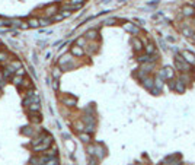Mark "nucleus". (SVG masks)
I'll use <instances>...</instances> for the list:
<instances>
[{"label":"nucleus","mask_w":195,"mask_h":165,"mask_svg":"<svg viewBox=\"0 0 195 165\" xmlns=\"http://www.w3.org/2000/svg\"><path fill=\"white\" fill-rule=\"evenodd\" d=\"M175 69L179 70L181 73H191V72H192V70H191V64L181 56V53H179V54H175Z\"/></svg>","instance_id":"1"},{"label":"nucleus","mask_w":195,"mask_h":165,"mask_svg":"<svg viewBox=\"0 0 195 165\" xmlns=\"http://www.w3.org/2000/svg\"><path fill=\"white\" fill-rule=\"evenodd\" d=\"M0 78H2V74H0Z\"/></svg>","instance_id":"32"},{"label":"nucleus","mask_w":195,"mask_h":165,"mask_svg":"<svg viewBox=\"0 0 195 165\" xmlns=\"http://www.w3.org/2000/svg\"><path fill=\"white\" fill-rule=\"evenodd\" d=\"M28 110L29 111H40V105L38 104H31V105H28Z\"/></svg>","instance_id":"17"},{"label":"nucleus","mask_w":195,"mask_h":165,"mask_svg":"<svg viewBox=\"0 0 195 165\" xmlns=\"http://www.w3.org/2000/svg\"><path fill=\"white\" fill-rule=\"evenodd\" d=\"M70 60H72V56H64V57L60 58V63H61V64H63V63H69Z\"/></svg>","instance_id":"18"},{"label":"nucleus","mask_w":195,"mask_h":165,"mask_svg":"<svg viewBox=\"0 0 195 165\" xmlns=\"http://www.w3.org/2000/svg\"><path fill=\"white\" fill-rule=\"evenodd\" d=\"M0 60H2V61L6 60V54H5V53H0Z\"/></svg>","instance_id":"24"},{"label":"nucleus","mask_w":195,"mask_h":165,"mask_svg":"<svg viewBox=\"0 0 195 165\" xmlns=\"http://www.w3.org/2000/svg\"><path fill=\"white\" fill-rule=\"evenodd\" d=\"M185 83L182 82L181 79H176V83H175V89H173V92H178V94H184L185 92Z\"/></svg>","instance_id":"7"},{"label":"nucleus","mask_w":195,"mask_h":165,"mask_svg":"<svg viewBox=\"0 0 195 165\" xmlns=\"http://www.w3.org/2000/svg\"><path fill=\"white\" fill-rule=\"evenodd\" d=\"M79 137H80L82 140L85 142V143H88V142H90V136L89 134H85V133H80L79 134Z\"/></svg>","instance_id":"16"},{"label":"nucleus","mask_w":195,"mask_h":165,"mask_svg":"<svg viewBox=\"0 0 195 165\" xmlns=\"http://www.w3.org/2000/svg\"><path fill=\"white\" fill-rule=\"evenodd\" d=\"M28 24H29L31 28H37V26H40V21H38V19H31Z\"/></svg>","instance_id":"15"},{"label":"nucleus","mask_w":195,"mask_h":165,"mask_svg":"<svg viewBox=\"0 0 195 165\" xmlns=\"http://www.w3.org/2000/svg\"><path fill=\"white\" fill-rule=\"evenodd\" d=\"M86 37H88L89 40H95V38L98 37V31L96 29H92V31H89V32L86 34Z\"/></svg>","instance_id":"13"},{"label":"nucleus","mask_w":195,"mask_h":165,"mask_svg":"<svg viewBox=\"0 0 195 165\" xmlns=\"http://www.w3.org/2000/svg\"><path fill=\"white\" fill-rule=\"evenodd\" d=\"M108 2H111V0H104V3H108Z\"/></svg>","instance_id":"29"},{"label":"nucleus","mask_w":195,"mask_h":165,"mask_svg":"<svg viewBox=\"0 0 195 165\" xmlns=\"http://www.w3.org/2000/svg\"><path fill=\"white\" fill-rule=\"evenodd\" d=\"M21 81H22V78H21V76H18V78H15V79H13L15 85H19V83H21Z\"/></svg>","instance_id":"21"},{"label":"nucleus","mask_w":195,"mask_h":165,"mask_svg":"<svg viewBox=\"0 0 195 165\" xmlns=\"http://www.w3.org/2000/svg\"><path fill=\"white\" fill-rule=\"evenodd\" d=\"M144 51H146L147 54H150V56H153L156 53V45L153 42H149L147 45H144Z\"/></svg>","instance_id":"10"},{"label":"nucleus","mask_w":195,"mask_h":165,"mask_svg":"<svg viewBox=\"0 0 195 165\" xmlns=\"http://www.w3.org/2000/svg\"><path fill=\"white\" fill-rule=\"evenodd\" d=\"M83 2H85V0H72V3H73V5H83Z\"/></svg>","instance_id":"20"},{"label":"nucleus","mask_w":195,"mask_h":165,"mask_svg":"<svg viewBox=\"0 0 195 165\" xmlns=\"http://www.w3.org/2000/svg\"><path fill=\"white\" fill-rule=\"evenodd\" d=\"M181 13L185 18H192L195 15V8L192 5H184L182 9H181Z\"/></svg>","instance_id":"2"},{"label":"nucleus","mask_w":195,"mask_h":165,"mask_svg":"<svg viewBox=\"0 0 195 165\" xmlns=\"http://www.w3.org/2000/svg\"><path fill=\"white\" fill-rule=\"evenodd\" d=\"M191 40H192V41L195 42V32H194V35H192V37H191Z\"/></svg>","instance_id":"28"},{"label":"nucleus","mask_w":195,"mask_h":165,"mask_svg":"<svg viewBox=\"0 0 195 165\" xmlns=\"http://www.w3.org/2000/svg\"><path fill=\"white\" fill-rule=\"evenodd\" d=\"M85 42H86V37H85V38L82 37V38H79V40H77V44H79V45H83Z\"/></svg>","instance_id":"19"},{"label":"nucleus","mask_w":195,"mask_h":165,"mask_svg":"<svg viewBox=\"0 0 195 165\" xmlns=\"http://www.w3.org/2000/svg\"><path fill=\"white\" fill-rule=\"evenodd\" d=\"M72 54H73V56H77V57H82V56L85 54V51H83V48H82L80 45H73V47H72Z\"/></svg>","instance_id":"9"},{"label":"nucleus","mask_w":195,"mask_h":165,"mask_svg":"<svg viewBox=\"0 0 195 165\" xmlns=\"http://www.w3.org/2000/svg\"><path fill=\"white\" fill-rule=\"evenodd\" d=\"M40 24H41V25H48V24H50V19H41Z\"/></svg>","instance_id":"22"},{"label":"nucleus","mask_w":195,"mask_h":165,"mask_svg":"<svg viewBox=\"0 0 195 165\" xmlns=\"http://www.w3.org/2000/svg\"><path fill=\"white\" fill-rule=\"evenodd\" d=\"M143 82H144V86H146L147 89H153V86H155V79H152L150 76H146L144 79H143Z\"/></svg>","instance_id":"8"},{"label":"nucleus","mask_w":195,"mask_h":165,"mask_svg":"<svg viewBox=\"0 0 195 165\" xmlns=\"http://www.w3.org/2000/svg\"><path fill=\"white\" fill-rule=\"evenodd\" d=\"M194 32L195 31L192 29V28H189V26H184V28H182V34H184L185 37H192Z\"/></svg>","instance_id":"11"},{"label":"nucleus","mask_w":195,"mask_h":165,"mask_svg":"<svg viewBox=\"0 0 195 165\" xmlns=\"http://www.w3.org/2000/svg\"><path fill=\"white\" fill-rule=\"evenodd\" d=\"M181 56L185 58L191 66H195V54L192 51H189V50H182V51H181Z\"/></svg>","instance_id":"3"},{"label":"nucleus","mask_w":195,"mask_h":165,"mask_svg":"<svg viewBox=\"0 0 195 165\" xmlns=\"http://www.w3.org/2000/svg\"><path fill=\"white\" fill-rule=\"evenodd\" d=\"M194 16H195V15H194Z\"/></svg>","instance_id":"33"},{"label":"nucleus","mask_w":195,"mask_h":165,"mask_svg":"<svg viewBox=\"0 0 195 165\" xmlns=\"http://www.w3.org/2000/svg\"><path fill=\"white\" fill-rule=\"evenodd\" d=\"M22 74H24V69H19L18 70V76H22Z\"/></svg>","instance_id":"27"},{"label":"nucleus","mask_w":195,"mask_h":165,"mask_svg":"<svg viewBox=\"0 0 195 165\" xmlns=\"http://www.w3.org/2000/svg\"><path fill=\"white\" fill-rule=\"evenodd\" d=\"M192 6H194V8H195V0H194V3H192Z\"/></svg>","instance_id":"30"},{"label":"nucleus","mask_w":195,"mask_h":165,"mask_svg":"<svg viewBox=\"0 0 195 165\" xmlns=\"http://www.w3.org/2000/svg\"><path fill=\"white\" fill-rule=\"evenodd\" d=\"M181 81L184 83H191V73H181V78H179Z\"/></svg>","instance_id":"12"},{"label":"nucleus","mask_w":195,"mask_h":165,"mask_svg":"<svg viewBox=\"0 0 195 165\" xmlns=\"http://www.w3.org/2000/svg\"><path fill=\"white\" fill-rule=\"evenodd\" d=\"M194 25H195V16H194Z\"/></svg>","instance_id":"31"},{"label":"nucleus","mask_w":195,"mask_h":165,"mask_svg":"<svg viewBox=\"0 0 195 165\" xmlns=\"http://www.w3.org/2000/svg\"><path fill=\"white\" fill-rule=\"evenodd\" d=\"M90 165H98L96 164V159H95V158H90Z\"/></svg>","instance_id":"26"},{"label":"nucleus","mask_w":195,"mask_h":165,"mask_svg":"<svg viewBox=\"0 0 195 165\" xmlns=\"http://www.w3.org/2000/svg\"><path fill=\"white\" fill-rule=\"evenodd\" d=\"M163 72H165V79L166 81H172V79H175V67H171V66H166L163 67Z\"/></svg>","instance_id":"4"},{"label":"nucleus","mask_w":195,"mask_h":165,"mask_svg":"<svg viewBox=\"0 0 195 165\" xmlns=\"http://www.w3.org/2000/svg\"><path fill=\"white\" fill-rule=\"evenodd\" d=\"M133 47H134V50H136V53H140V51H143V50H144V45H143L141 40L137 38V37H134V38H133Z\"/></svg>","instance_id":"6"},{"label":"nucleus","mask_w":195,"mask_h":165,"mask_svg":"<svg viewBox=\"0 0 195 165\" xmlns=\"http://www.w3.org/2000/svg\"><path fill=\"white\" fill-rule=\"evenodd\" d=\"M63 102H64V104H67V105H70V107H73V105H76V99L64 98V99H63Z\"/></svg>","instance_id":"14"},{"label":"nucleus","mask_w":195,"mask_h":165,"mask_svg":"<svg viewBox=\"0 0 195 165\" xmlns=\"http://www.w3.org/2000/svg\"><path fill=\"white\" fill-rule=\"evenodd\" d=\"M124 29L131 34H134V35H137V34L140 32L138 26H136V24H133V22H125V24H124Z\"/></svg>","instance_id":"5"},{"label":"nucleus","mask_w":195,"mask_h":165,"mask_svg":"<svg viewBox=\"0 0 195 165\" xmlns=\"http://www.w3.org/2000/svg\"><path fill=\"white\" fill-rule=\"evenodd\" d=\"M54 76H56V78L60 76V70H58V69H54Z\"/></svg>","instance_id":"25"},{"label":"nucleus","mask_w":195,"mask_h":165,"mask_svg":"<svg viewBox=\"0 0 195 165\" xmlns=\"http://www.w3.org/2000/svg\"><path fill=\"white\" fill-rule=\"evenodd\" d=\"M159 3H160V0H153V2L149 3V6H155V5H159Z\"/></svg>","instance_id":"23"}]
</instances>
